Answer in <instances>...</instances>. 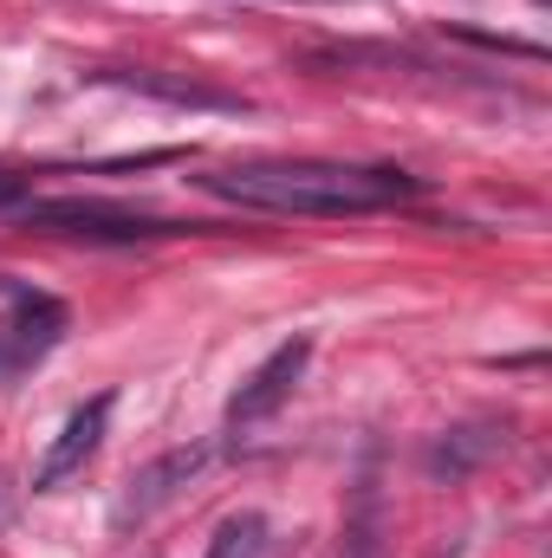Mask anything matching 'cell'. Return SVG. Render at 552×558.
<instances>
[{"mask_svg":"<svg viewBox=\"0 0 552 558\" xmlns=\"http://www.w3.org/2000/svg\"><path fill=\"white\" fill-rule=\"evenodd\" d=\"M105 428H111V397H92V403H79L65 428L52 435V448L39 454V468H33V494H52V487H65L92 454H98V441H105Z\"/></svg>","mask_w":552,"mask_h":558,"instance_id":"cell-4","label":"cell"},{"mask_svg":"<svg viewBox=\"0 0 552 558\" xmlns=\"http://www.w3.org/2000/svg\"><path fill=\"white\" fill-rule=\"evenodd\" d=\"M494 448H501V428H494V422L455 428V435H442V441L429 448V474H448V481H455V474H468V468H475L481 454H494Z\"/></svg>","mask_w":552,"mask_h":558,"instance_id":"cell-8","label":"cell"},{"mask_svg":"<svg viewBox=\"0 0 552 558\" xmlns=\"http://www.w3.org/2000/svg\"><path fill=\"white\" fill-rule=\"evenodd\" d=\"M33 228H52V234H79V241H163V234H182V221H163V215H143V208H118V202H26L20 208Z\"/></svg>","mask_w":552,"mask_h":558,"instance_id":"cell-2","label":"cell"},{"mask_svg":"<svg viewBox=\"0 0 552 558\" xmlns=\"http://www.w3.org/2000/svg\"><path fill=\"white\" fill-rule=\"evenodd\" d=\"M0 520H7V494H0Z\"/></svg>","mask_w":552,"mask_h":558,"instance_id":"cell-11","label":"cell"},{"mask_svg":"<svg viewBox=\"0 0 552 558\" xmlns=\"http://www.w3.org/2000/svg\"><path fill=\"white\" fill-rule=\"evenodd\" d=\"M0 292L13 299V318L0 325V338H7V371L13 364H26V357H39V351H52L59 344V331H65V305L59 299H46V292H33V286H20V279L0 274Z\"/></svg>","mask_w":552,"mask_h":558,"instance_id":"cell-6","label":"cell"},{"mask_svg":"<svg viewBox=\"0 0 552 558\" xmlns=\"http://www.w3.org/2000/svg\"><path fill=\"white\" fill-rule=\"evenodd\" d=\"M105 85H124L143 98H163V105H195V111H248L241 92H221V85H202V78H182V72H143V65H111V72H92Z\"/></svg>","mask_w":552,"mask_h":558,"instance_id":"cell-7","label":"cell"},{"mask_svg":"<svg viewBox=\"0 0 552 558\" xmlns=\"http://www.w3.org/2000/svg\"><path fill=\"white\" fill-rule=\"evenodd\" d=\"M305 364H312V338H286L274 357H267V364H261V371H254V377L235 390V397H228V422H235V428H254V422H267L279 403L292 397V384L305 377Z\"/></svg>","mask_w":552,"mask_h":558,"instance_id":"cell-5","label":"cell"},{"mask_svg":"<svg viewBox=\"0 0 552 558\" xmlns=\"http://www.w3.org/2000/svg\"><path fill=\"white\" fill-rule=\"evenodd\" d=\"M26 202H33V182L13 175V169H0V208H26Z\"/></svg>","mask_w":552,"mask_h":558,"instance_id":"cell-10","label":"cell"},{"mask_svg":"<svg viewBox=\"0 0 552 558\" xmlns=\"http://www.w3.org/2000/svg\"><path fill=\"white\" fill-rule=\"evenodd\" d=\"M202 558H267V520L261 513H228Z\"/></svg>","mask_w":552,"mask_h":558,"instance_id":"cell-9","label":"cell"},{"mask_svg":"<svg viewBox=\"0 0 552 558\" xmlns=\"http://www.w3.org/2000/svg\"><path fill=\"white\" fill-rule=\"evenodd\" d=\"M195 189L261 208V215H371L391 202H410L416 175L404 169H371V162H319V156H274V162H228L195 175Z\"/></svg>","mask_w":552,"mask_h":558,"instance_id":"cell-1","label":"cell"},{"mask_svg":"<svg viewBox=\"0 0 552 558\" xmlns=\"http://www.w3.org/2000/svg\"><path fill=\"white\" fill-rule=\"evenodd\" d=\"M208 461H215V448H208V441H189V448H169V454L143 461L137 474L124 481V494H118V513H111V520H118V526H143V520H149L156 507H169V500H176V494L208 468Z\"/></svg>","mask_w":552,"mask_h":558,"instance_id":"cell-3","label":"cell"}]
</instances>
